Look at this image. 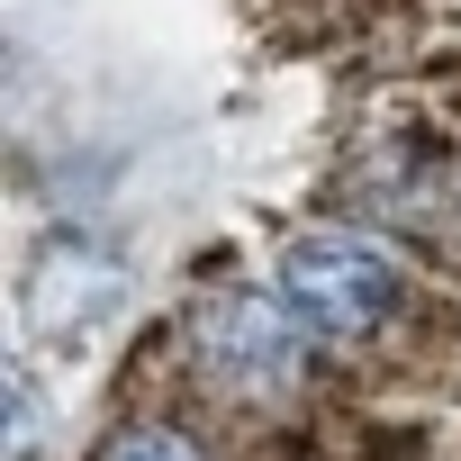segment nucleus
<instances>
[{"label": "nucleus", "instance_id": "3", "mask_svg": "<svg viewBox=\"0 0 461 461\" xmlns=\"http://www.w3.org/2000/svg\"><path fill=\"white\" fill-rule=\"evenodd\" d=\"M100 461H208L181 425H127V434H109L100 443Z\"/></svg>", "mask_w": 461, "mask_h": 461}, {"label": "nucleus", "instance_id": "2", "mask_svg": "<svg viewBox=\"0 0 461 461\" xmlns=\"http://www.w3.org/2000/svg\"><path fill=\"white\" fill-rule=\"evenodd\" d=\"M190 353L217 389H290L308 362V317L290 299H208Z\"/></svg>", "mask_w": 461, "mask_h": 461}, {"label": "nucleus", "instance_id": "1", "mask_svg": "<svg viewBox=\"0 0 461 461\" xmlns=\"http://www.w3.org/2000/svg\"><path fill=\"white\" fill-rule=\"evenodd\" d=\"M281 299L308 317V335H371V326L407 299V272H398L371 236L326 226V236H299V245L281 254Z\"/></svg>", "mask_w": 461, "mask_h": 461}]
</instances>
